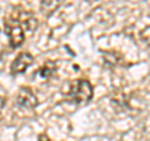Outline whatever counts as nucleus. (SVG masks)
I'll return each mask as SVG.
<instances>
[{"label": "nucleus", "instance_id": "f257e3e1", "mask_svg": "<svg viewBox=\"0 0 150 141\" xmlns=\"http://www.w3.org/2000/svg\"><path fill=\"white\" fill-rule=\"evenodd\" d=\"M64 94H65V97L70 102H74L76 105H83L91 101V99L94 96V87L89 80L76 79L69 82L67 91Z\"/></svg>", "mask_w": 150, "mask_h": 141}, {"label": "nucleus", "instance_id": "f03ea898", "mask_svg": "<svg viewBox=\"0 0 150 141\" xmlns=\"http://www.w3.org/2000/svg\"><path fill=\"white\" fill-rule=\"evenodd\" d=\"M4 32L9 39V45L11 49H18L24 44L25 41V32L24 27L16 19L4 21Z\"/></svg>", "mask_w": 150, "mask_h": 141}, {"label": "nucleus", "instance_id": "7ed1b4c3", "mask_svg": "<svg viewBox=\"0 0 150 141\" xmlns=\"http://www.w3.org/2000/svg\"><path fill=\"white\" fill-rule=\"evenodd\" d=\"M15 101L19 107L26 110H34L39 105V100H38L36 95L29 86H21L19 89Z\"/></svg>", "mask_w": 150, "mask_h": 141}, {"label": "nucleus", "instance_id": "20e7f679", "mask_svg": "<svg viewBox=\"0 0 150 141\" xmlns=\"http://www.w3.org/2000/svg\"><path fill=\"white\" fill-rule=\"evenodd\" d=\"M34 61H35V59L30 53H28V51L20 53L13 60V63L10 65V71L13 75L24 74L26 70L34 64Z\"/></svg>", "mask_w": 150, "mask_h": 141}, {"label": "nucleus", "instance_id": "39448f33", "mask_svg": "<svg viewBox=\"0 0 150 141\" xmlns=\"http://www.w3.org/2000/svg\"><path fill=\"white\" fill-rule=\"evenodd\" d=\"M65 0H41L40 1V11L45 16H51L55 11L59 10V8L63 5Z\"/></svg>", "mask_w": 150, "mask_h": 141}, {"label": "nucleus", "instance_id": "423d86ee", "mask_svg": "<svg viewBox=\"0 0 150 141\" xmlns=\"http://www.w3.org/2000/svg\"><path fill=\"white\" fill-rule=\"evenodd\" d=\"M55 73H56V65H55V63L51 61V60H49V61H46L40 69L36 70L34 76H38L43 80H48L53 76Z\"/></svg>", "mask_w": 150, "mask_h": 141}, {"label": "nucleus", "instance_id": "0eeeda50", "mask_svg": "<svg viewBox=\"0 0 150 141\" xmlns=\"http://www.w3.org/2000/svg\"><path fill=\"white\" fill-rule=\"evenodd\" d=\"M5 99H4L3 96H0V116H1V112H3V109L4 106H5Z\"/></svg>", "mask_w": 150, "mask_h": 141}, {"label": "nucleus", "instance_id": "6e6552de", "mask_svg": "<svg viewBox=\"0 0 150 141\" xmlns=\"http://www.w3.org/2000/svg\"><path fill=\"white\" fill-rule=\"evenodd\" d=\"M39 141H50V139L48 137V135L41 134V135L39 136Z\"/></svg>", "mask_w": 150, "mask_h": 141}]
</instances>
